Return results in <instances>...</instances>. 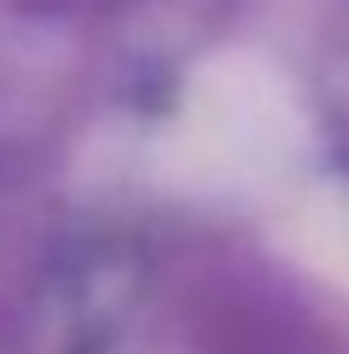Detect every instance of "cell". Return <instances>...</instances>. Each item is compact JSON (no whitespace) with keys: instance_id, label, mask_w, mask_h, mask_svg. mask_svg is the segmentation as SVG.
<instances>
[{"instance_id":"obj_1","label":"cell","mask_w":349,"mask_h":354,"mask_svg":"<svg viewBox=\"0 0 349 354\" xmlns=\"http://www.w3.org/2000/svg\"><path fill=\"white\" fill-rule=\"evenodd\" d=\"M309 151V116L297 87L262 53H222L186 82L169 134V163L198 192H251L297 169Z\"/></svg>"},{"instance_id":"obj_2","label":"cell","mask_w":349,"mask_h":354,"mask_svg":"<svg viewBox=\"0 0 349 354\" xmlns=\"http://www.w3.org/2000/svg\"><path fill=\"white\" fill-rule=\"evenodd\" d=\"M285 244L303 256L320 279L349 290V186H314L291 203L285 215Z\"/></svg>"}]
</instances>
